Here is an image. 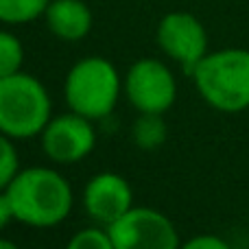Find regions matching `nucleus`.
I'll list each match as a JSON object with an SVG mask.
<instances>
[{
    "instance_id": "obj_1",
    "label": "nucleus",
    "mask_w": 249,
    "mask_h": 249,
    "mask_svg": "<svg viewBox=\"0 0 249 249\" xmlns=\"http://www.w3.org/2000/svg\"><path fill=\"white\" fill-rule=\"evenodd\" d=\"M13 219L29 228H55L72 210V188L59 171L31 166L20 171L7 186Z\"/></svg>"
},
{
    "instance_id": "obj_9",
    "label": "nucleus",
    "mask_w": 249,
    "mask_h": 249,
    "mask_svg": "<svg viewBox=\"0 0 249 249\" xmlns=\"http://www.w3.org/2000/svg\"><path fill=\"white\" fill-rule=\"evenodd\" d=\"M83 208L92 221L107 228L133 208V190L118 173H99L83 188Z\"/></svg>"
},
{
    "instance_id": "obj_7",
    "label": "nucleus",
    "mask_w": 249,
    "mask_h": 249,
    "mask_svg": "<svg viewBox=\"0 0 249 249\" xmlns=\"http://www.w3.org/2000/svg\"><path fill=\"white\" fill-rule=\"evenodd\" d=\"M158 44L164 55L193 74L197 64L208 55V33L197 16L188 11H171L158 24Z\"/></svg>"
},
{
    "instance_id": "obj_18",
    "label": "nucleus",
    "mask_w": 249,
    "mask_h": 249,
    "mask_svg": "<svg viewBox=\"0 0 249 249\" xmlns=\"http://www.w3.org/2000/svg\"><path fill=\"white\" fill-rule=\"evenodd\" d=\"M0 249H20L13 241H9V238H0Z\"/></svg>"
},
{
    "instance_id": "obj_12",
    "label": "nucleus",
    "mask_w": 249,
    "mask_h": 249,
    "mask_svg": "<svg viewBox=\"0 0 249 249\" xmlns=\"http://www.w3.org/2000/svg\"><path fill=\"white\" fill-rule=\"evenodd\" d=\"M51 0H0V22L26 24L44 16Z\"/></svg>"
},
{
    "instance_id": "obj_17",
    "label": "nucleus",
    "mask_w": 249,
    "mask_h": 249,
    "mask_svg": "<svg viewBox=\"0 0 249 249\" xmlns=\"http://www.w3.org/2000/svg\"><path fill=\"white\" fill-rule=\"evenodd\" d=\"M13 219V210H11V203H9L7 197V190H0V230H4Z\"/></svg>"
},
{
    "instance_id": "obj_5",
    "label": "nucleus",
    "mask_w": 249,
    "mask_h": 249,
    "mask_svg": "<svg viewBox=\"0 0 249 249\" xmlns=\"http://www.w3.org/2000/svg\"><path fill=\"white\" fill-rule=\"evenodd\" d=\"M127 101L140 114H164L177 99V81L164 61L144 57L129 66L123 79Z\"/></svg>"
},
{
    "instance_id": "obj_11",
    "label": "nucleus",
    "mask_w": 249,
    "mask_h": 249,
    "mask_svg": "<svg viewBox=\"0 0 249 249\" xmlns=\"http://www.w3.org/2000/svg\"><path fill=\"white\" fill-rule=\"evenodd\" d=\"M168 124L162 114H140L131 124V140L138 149L155 151L166 142Z\"/></svg>"
},
{
    "instance_id": "obj_3",
    "label": "nucleus",
    "mask_w": 249,
    "mask_h": 249,
    "mask_svg": "<svg viewBox=\"0 0 249 249\" xmlns=\"http://www.w3.org/2000/svg\"><path fill=\"white\" fill-rule=\"evenodd\" d=\"M123 79L116 66L105 57H83L68 70L64 96L70 112L90 121L109 116L118 103Z\"/></svg>"
},
{
    "instance_id": "obj_6",
    "label": "nucleus",
    "mask_w": 249,
    "mask_h": 249,
    "mask_svg": "<svg viewBox=\"0 0 249 249\" xmlns=\"http://www.w3.org/2000/svg\"><path fill=\"white\" fill-rule=\"evenodd\" d=\"M116 249H179V234L160 210L133 206L127 214L107 225Z\"/></svg>"
},
{
    "instance_id": "obj_15",
    "label": "nucleus",
    "mask_w": 249,
    "mask_h": 249,
    "mask_svg": "<svg viewBox=\"0 0 249 249\" xmlns=\"http://www.w3.org/2000/svg\"><path fill=\"white\" fill-rule=\"evenodd\" d=\"M66 249H116V247H114L107 228L105 230L86 228V230H79V232L70 238Z\"/></svg>"
},
{
    "instance_id": "obj_2",
    "label": "nucleus",
    "mask_w": 249,
    "mask_h": 249,
    "mask_svg": "<svg viewBox=\"0 0 249 249\" xmlns=\"http://www.w3.org/2000/svg\"><path fill=\"white\" fill-rule=\"evenodd\" d=\"M190 77L210 107L225 114H238L249 107L247 48H223L208 53Z\"/></svg>"
},
{
    "instance_id": "obj_13",
    "label": "nucleus",
    "mask_w": 249,
    "mask_h": 249,
    "mask_svg": "<svg viewBox=\"0 0 249 249\" xmlns=\"http://www.w3.org/2000/svg\"><path fill=\"white\" fill-rule=\"evenodd\" d=\"M24 64V46L9 31H0V79L16 74Z\"/></svg>"
},
{
    "instance_id": "obj_8",
    "label": "nucleus",
    "mask_w": 249,
    "mask_h": 249,
    "mask_svg": "<svg viewBox=\"0 0 249 249\" xmlns=\"http://www.w3.org/2000/svg\"><path fill=\"white\" fill-rule=\"evenodd\" d=\"M92 123L94 121L74 112L53 116L39 133L46 158L55 164H74L88 158L96 144V131Z\"/></svg>"
},
{
    "instance_id": "obj_14",
    "label": "nucleus",
    "mask_w": 249,
    "mask_h": 249,
    "mask_svg": "<svg viewBox=\"0 0 249 249\" xmlns=\"http://www.w3.org/2000/svg\"><path fill=\"white\" fill-rule=\"evenodd\" d=\"M18 173H20V160H18V151L13 146V138L0 131V190H7V186L11 184Z\"/></svg>"
},
{
    "instance_id": "obj_10",
    "label": "nucleus",
    "mask_w": 249,
    "mask_h": 249,
    "mask_svg": "<svg viewBox=\"0 0 249 249\" xmlns=\"http://www.w3.org/2000/svg\"><path fill=\"white\" fill-rule=\"evenodd\" d=\"M44 20L48 31L64 42H79L92 31V11L83 0H51Z\"/></svg>"
},
{
    "instance_id": "obj_4",
    "label": "nucleus",
    "mask_w": 249,
    "mask_h": 249,
    "mask_svg": "<svg viewBox=\"0 0 249 249\" xmlns=\"http://www.w3.org/2000/svg\"><path fill=\"white\" fill-rule=\"evenodd\" d=\"M51 96L37 77L16 72L0 79V131L13 140L39 136L51 121Z\"/></svg>"
},
{
    "instance_id": "obj_16",
    "label": "nucleus",
    "mask_w": 249,
    "mask_h": 249,
    "mask_svg": "<svg viewBox=\"0 0 249 249\" xmlns=\"http://www.w3.org/2000/svg\"><path fill=\"white\" fill-rule=\"evenodd\" d=\"M179 249H232L221 236L214 234H199L193 236L190 241H186L184 245H179Z\"/></svg>"
}]
</instances>
